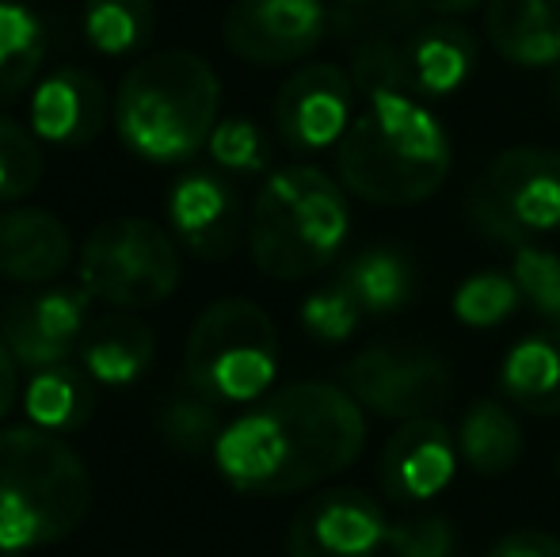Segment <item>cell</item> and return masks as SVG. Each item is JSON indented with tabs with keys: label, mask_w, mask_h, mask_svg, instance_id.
Instances as JSON below:
<instances>
[{
	"label": "cell",
	"mask_w": 560,
	"mask_h": 557,
	"mask_svg": "<svg viewBox=\"0 0 560 557\" xmlns=\"http://www.w3.org/2000/svg\"><path fill=\"white\" fill-rule=\"evenodd\" d=\"M366 409L336 382H294L229 420L214 443L218 474L248 497L305 492L354 466Z\"/></svg>",
	"instance_id": "obj_1"
},
{
	"label": "cell",
	"mask_w": 560,
	"mask_h": 557,
	"mask_svg": "<svg viewBox=\"0 0 560 557\" xmlns=\"http://www.w3.org/2000/svg\"><path fill=\"white\" fill-rule=\"evenodd\" d=\"M443 123L408 92H374L336 146L343 187L374 207H416L450 176Z\"/></svg>",
	"instance_id": "obj_2"
},
{
	"label": "cell",
	"mask_w": 560,
	"mask_h": 557,
	"mask_svg": "<svg viewBox=\"0 0 560 557\" xmlns=\"http://www.w3.org/2000/svg\"><path fill=\"white\" fill-rule=\"evenodd\" d=\"M222 81L191 50L141 58L115 92V130L138 161L184 164L207 149L218 127Z\"/></svg>",
	"instance_id": "obj_3"
},
{
	"label": "cell",
	"mask_w": 560,
	"mask_h": 557,
	"mask_svg": "<svg viewBox=\"0 0 560 557\" xmlns=\"http://www.w3.org/2000/svg\"><path fill=\"white\" fill-rule=\"evenodd\" d=\"M92 504L81 454L35 423L0 431V554L69 538Z\"/></svg>",
	"instance_id": "obj_4"
},
{
	"label": "cell",
	"mask_w": 560,
	"mask_h": 557,
	"mask_svg": "<svg viewBox=\"0 0 560 557\" xmlns=\"http://www.w3.org/2000/svg\"><path fill=\"white\" fill-rule=\"evenodd\" d=\"M351 207L343 187L313 164H287L264 179L248 218L252 264L267 279H310L343 253Z\"/></svg>",
	"instance_id": "obj_5"
},
{
	"label": "cell",
	"mask_w": 560,
	"mask_h": 557,
	"mask_svg": "<svg viewBox=\"0 0 560 557\" xmlns=\"http://www.w3.org/2000/svg\"><path fill=\"white\" fill-rule=\"evenodd\" d=\"M184 371L195 394L214 405H256L279 379V333L248 298H222L191 325Z\"/></svg>",
	"instance_id": "obj_6"
},
{
	"label": "cell",
	"mask_w": 560,
	"mask_h": 557,
	"mask_svg": "<svg viewBox=\"0 0 560 557\" xmlns=\"http://www.w3.org/2000/svg\"><path fill=\"white\" fill-rule=\"evenodd\" d=\"M465 210L488 241L511 248L560 233V149H503L477 176Z\"/></svg>",
	"instance_id": "obj_7"
},
{
	"label": "cell",
	"mask_w": 560,
	"mask_h": 557,
	"mask_svg": "<svg viewBox=\"0 0 560 557\" xmlns=\"http://www.w3.org/2000/svg\"><path fill=\"white\" fill-rule=\"evenodd\" d=\"M77 276L112 310H149L179 287V248L145 218H112L89 233Z\"/></svg>",
	"instance_id": "obj_8"
},
{
	"label": "cell",
	"mask_w": 560,
	"mask_h": 557,
	"mask_svg": "<svg viewBox=\"0 0 560 557\" xmlns=\"http://www.w3.org/2000/svg\"><path fill=\"white\" fill-rule=\"evenodd\" d=\"M339 386L382 420L435 417L454 394L446 359L420 344H382L347 359Z\"/></svg>",
	"instance_id": "obj_9"
},
{
	"label": "cell",
	"mask_w": 560,
	"mask_h": 557,
	"mask_svg": "<svg viewBox=\"0 0 560 557\" xmlns=\"http://www.w3.org/2000/svg\"><path fill=\"white\" fill-rule=\"evenodd\" d=\"M325 35V0H236L222 23L225 46L252 66H290L317 50Z\"/></svg>",
	"instance_id": "obj_10"
},
{
	"label": "cell",
	"mask_w": 560,
	"mask_h": 557,
	"mask_svg": "<svg viewBox=\"0 0 560 557\" xmlns=\"http://www.w3.org/2000/svg\"><path fill=\"white\" fill-rule=\"evenodd\" d=\"M354 119V81L332 61H313L287 77L275 96V127L298 153H320L343 141Z\"/></svg>",
	"instance_id": "obj_11"
},
{
	"label": "cell",
	"mask_w": 560,
	"mask_h": 557,
	"mask_svg": "<svg viewBox=\"0 0 560 557\" xmlns=\"http://www.w3.org/2000/svg\"><path fill=\"white\" fill-rule=\"evenodd\" d=\"M389 543L382 504L362 489H328L294 515L290 557H377Z\"/></svg>",
	"instance_id": "obj_12"
},
{
	"label": "cell",
	"mask_w": 560,
	"mask_h": 557,
	"mask_svg": "<svg viewBox=\"0 0 560 557\" xmlns=\"http://www.w3.org/2000/svg\"><path fill=\"white\" fill-rule=\"evenodd\" d=\"M168 225L199 260H229L248 233L236 187L218 172H187L168 192Z\"/></svg>",
	"instance_id": "obj_13"
},
{
	"label": "cell",
	"mask_w": 560,
	"mask_h": 557,
	"mask_svg": "<svg viewBox=\"0 0 560 557\" xmlns=\"http://www.w3.org/2000/svg\"><path fill=\"white\" fill-rule=\"evenodd\" d=\"M457 436L435 417L400 420L382 451V489L397 504H423L454 481L457 474Z\"/></svg>",
	"instance_id": "obj_14"
},
{
	"label": "cell",
	"mask_w": 560,
	"mask_h": 557,
	"mask_svg": "<svg viewBox=\"0 0 560 557\" xmlns=\"http://www.w3.org/2000/svg\"><path fill=\"white\" fill-rule=\"evenodd\" d=\"M107 112H112V100H107L104 84L84 69L66 66L46 73L31 89L27 127L46 146L77 149L96 141L107 123Z\"/></svg>",
	"instance_id": "obj_15"
},
{
	"label": "cell",
	"mask_w": 560,
	"mask_h": 557,
	"mask_svg": "<svg viewBox=\"0 0 560 557\" xmlns=\"http://www.w3.org/2000/svg\"><path fill=\"white\" fill-rule=\"evenodd\" d=\"M400 38V77L416 100L454 96L477 69V38L454 20H431L408 27Z\"/></svg>",
	"instance_id": "obj_16"
},
{
	"label": "cell",
	"mask_w": 560,
	"mask_h": 557,
	"mask_svg": "<svg viewBox=\"0 0 560 557\" xmlns=\"http://www.w3.org/2000/svg\"><path fill=\"white\" fill-rule=\"evenodd\" d=\"M73 260V237L50 210L20 207L0 214V276L12 282H54Z\"/></svg>",
	"instance_id": "obj_17"
},
{
	"label": "cell",
	"mask_w": 560,
	"mask_h": 557,
	"mask_svg": "<svg viewBox=\"0 0 560 557\" xmlns=\"http://www.w3.org/2000/svg\"><path fill=\"white\" fill-rule=\"evenodd\" d=\"M485 31L511 66H560V0H488Z\"/></svg>",
	"instance_id": "obj_18"
},
{
	"label": "cell",
	"mask_w": 560,
	"mask_h": 557,
	"mask_svg": "<svg viewBox=\"0 0 560 557\" xmlns=\"http://www.w3.org/2000/svg\"><path fill=\"white\" fill-rule=\"evenodd\" d=\"M500 390L515 409L560 417V328L530 333L503 356Z\"/></svg>",
	"instance_id": "obj_19"
},
{
	"label": "cell",
	"mask_w": 560,
	"mask_h": 557,
	"mask_svg": "<svg viewBox=\"0 0 560 557\" xmlns=\"http://www.w3.org/2000/svg\"><path fill=\"white\" fill-rule=\"evenodd\" d=\"M457 451L477 477H503L523 459V423L495 397H477L457 423Z\"/></svg>",
	"instance_id": "obj_20"
},
{
	"label": "cell",
	"mask_w": 560,
	"mask_h": 557,
	"mask_svg": "<svg viewBox=\"0 0 560 557\" xmlns=\"http://www.w3.org/2000/svg\"><path fill=\"white\" fill-rule=\"evenodd\" d=\"M153 363V333L133 317H104L84 333L81 367L96 386H133Z\"/></svg>",
	"instance_id": "obj_21"
},
{
	"label": "cell",
	"mask_w": 560,
	"mask_h": 557,
	"mask_svg": "<svg viewBox=\"0 0 560 557\" xmlns=\"http://www.w3.org/2000/svg\"><path fill=\"white\" fill-rule=\"evenodd\" d=\"M336 282H343L347 294L362 305L366 317H389V313L405 310L412 302L416 290V271L400 248L393 245H374L354 253L351 260L339 268Z\"/></svg>",
	"instance_id": "obj_22"
},
{
	"label": "cell",
	"mask_w": 560,
	"mask_h": 557,
	"mask_svg": "<svg viewBox=\"0 0 560 557\" xmlns=\"http://www.w3.org/2000/svg\"><path fill=\"white\" fill-rule=\"evenodd\" d=\"M96 382L89 379L84 367L58 363L35 371V379L23 386V413L35 428L43 431H77L84 428L96 409Z\"/></svg>",
	"instance_id": "obj_23"
},
{
	"label": "cell",
	"mask_w": 560,
	"mask_h": 557,
	"mask_svg": "<svg viewBox=\"0 0 560 557\" xmlns=\"http://www.w3.org/2000/svg\"><path fill=\"white\" fill-rule=\"evenodd\" d=\"M46 58V27L20 0H0V104H12L27 89Z\"/></svg>",
	"instance_id": "obj_24"
},
{
	"label": "cell",
	"mask_w": 560,
	"mask_h": 557,
	"mask_svg": "<svg viewBox=\"0 0 560 557\" xmlns=\"http://www.w3.org/2000/svg\"><path fill=\"white\" fill-rule=\"evenodd\" d=\"M153 0H84L81 27L84 38L104 58L138 54L153 35Z\"/></svg>",
	"instance_id": "obj_25"
},
{
	"label": "cell",
	"mask_w": 560,
	"mask_h": 557,
	"mask_svg": "<svg viewBox=\"0 0 560 557\" xmlns=\"http://www.w3.org/2000/svg\"><path fill=\"white\" fill-rule=\"evenodd\" d=\"M450 305L465 328H495L523 305V290L511 271H477L454 290Z\"/></svg>",
	"instance_id": "obj_26"
},
{
	"label": "cell",
	"mask_w": 560,
	"mask_h": 557,
	"mask_svg": "<svg viewBox=\"0 0 560 557\" xmlns=\"http://www.w3.org/2000/svg\"><path fill=\"white\" fill-rule=\"evenodd\" d=\"M89 290H69V287H50L38 294L23 298V313L31 317V325L46 336V340L61 344V348H81L84 328H89Z\"/></svg>",
	"instance_id": "obj_27"
},
{
	"label": "cell",
	"mask_w": 560,
	"mask_h": 557,
	"mask_svg": "<svg viewBox=\"0 0 560 557\" xmlns=\"http://www.w3.org/2000/svg\"><path fill=\"white\" fill-rule=\"evenodd\" d=\"M161 436L168 439L176 451L184 454H214V443L222 436V417H218V405L202 394L191 397H172L161 409V420H156Z\"/></svg>",
	"instance_id": "obj_28"
},
{
	"label": "cell",
	"mask_w": 560,
	"mask_h": 557,
	"mask_svg": "<svg viewBox=\"0 0 560 557\" xmlns=\"http://www.w3.org/2000/svg\"><path fill=\"white\" fill-rule=\"evenodd\" d=\"M43 179V153L31 127L0 115V202L27 199Z\"/></svg>",
	"instance_id": "obj_29"
},
{
	"label": "cell",
	"mask_w": 560,
	"mask_h": 557,
	"mask_svg": "<svg viewBox=\"0 0 560 557\" xmlns=\"http://www.w3.org/2000/svg\"><path fill=\"white\" fill-rule=\"evenodd\" d=\"M207 153L218 169L236 172V176H259L271 164V141L252 119L233 115V119H218L214 135L207 141Z\"/></svg>",
	"instance_id": "obj_30"
},
{
	"label": "cell",
	"mask_w": 560,
	"mask_h": 557,
	"mask_svg": "<svg viewBox=\"0 0 560 557\" xmlns=\"http://www.w3.org/2000/svg\"><path fill=\"white\" fill-rule=\"evenodd\" d=\"M511 276L518 279L523 302L530 305L546 325L560 328V256L541 245H518Z\"/></svg>",
	"instance_id": "obj_31"
},
{
	"label": "cell",
	"mask_w": 560,
	"mask_h": 557,
	"mask_svg": "<svg viewBox=\"0 0 560 557\" xmlns=\"http://www.w3.org/2000/svg\"><path fill=\"white\" fill-rule=\"evenodd\" d=\"M298 317H302V328L313 336V340L343 344V340H351L354 328H359V321L366 317V313H362V305L347 294L343 282H332V287H325V290H313V294L302 302V313H298Z\"/></svg>",
	"instance_id": "obj_32"
},
{
	"label": "cell",
	"mask_w": 560,
	"mask_h": 557,
	"mask_svg": "<svg viewBox=\"0 0 560 557\" xmlns=\"http://www.w3.org/2000/svg\"><path fill=\"white\" fill-rule=\"evenodd\" d=\"M389 557H462L457 554V531L443 515H420V520L389 523Z\"/></svg>",
	"instance_id": "obj_33"
},
{
	"label": "cell",
	"mask_w": 560,
	"mask_h": 557,
	"mask_svg": "<svg viewBox=\"0 0 560 557\" xmlns=\"http://www.w3.org/2000/svg\"><path fill=\"white\" fill-rule=\"evenodd\" d=\"M0 340L8 344V351L15 356V363L31 367V371H43V367L69 363V356H73V351L61 348V344L46 340V336L38 333L35 325H31V317L23 313L20 302L8 305L4 317H0Z\"/></svg>",
	"instance_id": "obj_34"
},
{
	"label": "cell",
	"mask_w": 560,
	"mask_h": 557,
	"mask_svg": "<svg viewBox=\"0 0 560 557\" xmlns=\"http://www.w3.org/2000/svg\"><path fill=\"white\" fill-rule=\"evenodd\" d=\"M485 557H560V538L549 531H508Z\"/></svg>",
	"instance_id": "obj_35"
},
{
	"label": "cell",
	"mask_w": 560,
	"mask_h": 557,
	"mask_svg": "<svg viewBox=\"0 0 560 557\" xmlns=\"http://www.w3.org/2000/svg\"><path fill=\"white\" fill-rule=\"evenodd\" d=\"M15 356L8 351V344L0 340V420L8 417V409H12L15 402V390H20V379H15Z\"/></svg>",
	"instance_id": "obj_36"
},
{
	"label": "cell",
	"mask_w": 560,
	"mask_h": 557,
	"mask_svg": "<svg viewBox=\"0 0 560 557\" xmlns=\"http://www.w3.org/2000/svg\"><path fill=\"white\" fill-rule=\"evenodd\" d=\"M420 4L423 12H435V15H462V12H472L480 0H412Z\"/></svg>",
	"instance_id": "obj_37"
},
{
	"label": "cell",
	"mask_w": 560,
	"mask_h": 557,
	"mask_svg": "<svg viewBox=\"0 0 560 557\" xmlns=\"http://www.w3.org/2000/svg\"><path fill=\"white\" fill-rule=\"evenodd\" d=\"M343 4H374V0H343Z\"/></svg>",
	"instance_id": "obj_38"
},
{
	"label": "cell",
	"mask_w": 560,
	"mask_h": 557,
	"mask_svg": "<svg viewBox=\"0 0 560 557\" xmlns=\"http://www.w3.org/2000/svg\"><path fill=\"white\" fill-rule=\"evenodd\" d=\"M557 96H560V69H557Z\"/></svg>",
	"instance_id": "obj_39"
},
{
	"label": "cell",
	"mask_w": 560,
	"mask_h": 557,
	"mask_svg": "<svg viewBox=\"0 0 560 557\" xmlns=\"http://www.w3.org/2000/svg\"><path fill=\"white\" fill-rule=\"evenodd\" d=\"M0 557H23V554H0Z\"/></svg>",
	"instance_id": "obj_40"
},
{
	"label": "cell",
	"mask_w": 560,
	"mask_h": 557,
	"mask_svg": "<svg viewBox=\"0 0 560 557\" xmlns=\"http://www.w3.org/2000/svg\"><path fill=\"white\" fill-rule=\"evenodd\" d=\"M557 474H560V459H557Z\"/></svg>",
	"instance_id": "obj_41"
}]
</instances>
